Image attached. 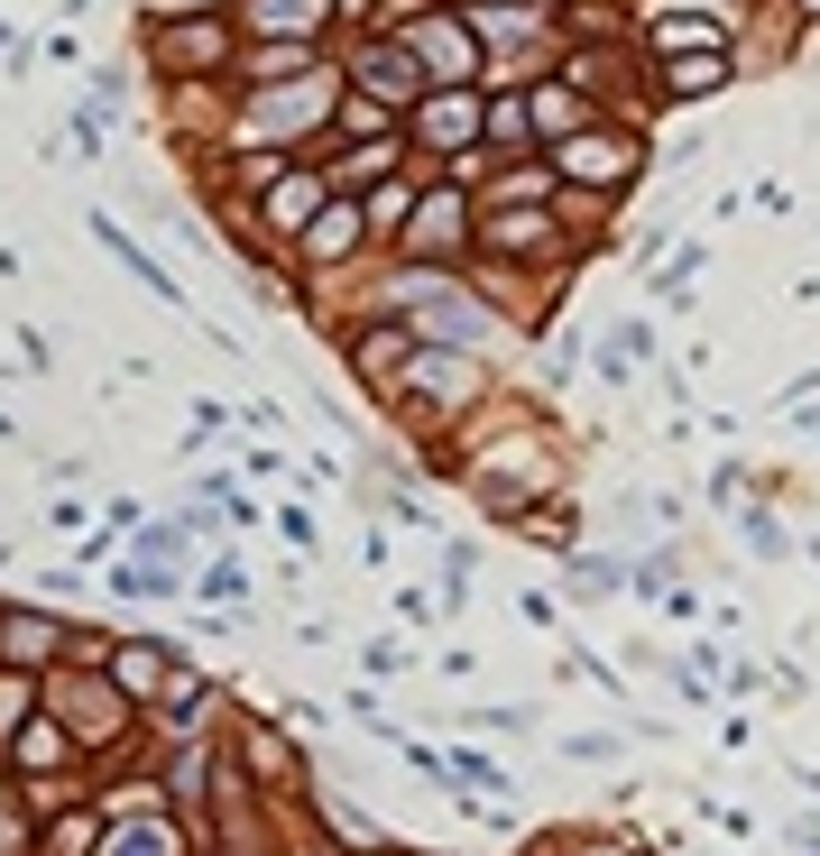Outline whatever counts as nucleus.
Wrapping results in <instances>:
<instances>
[{
  "label": "nucleus",
  "mask_w": 820,
  "mask_h": 856,
  "mask_svg": "<svg viewBox=\"0 0 820 856\" xmlns=\"http://www.w3.org/2000/svg\"><path fill=\"white\" fill-rule=\"evenodd\" d=\"M0 644H19V663H37L46 644H56V627H46V617H10V627H0Z\"/></svg>",
  "instance_id": "nucleus-1"
},
{
  "label": "nucleus",
  "mask_w": 820,
  "mask_h": 856,
  "mask_svg": "<svg viewBox=\"0 0 820 856\" xmlns=\"http://www.w3.org/2000/svg\"><path fill=\"white\" fill-rule=\"evenodd\" d=\"M424 129L452 148V139H471V111H461V101H433V111H424Z\"/></svg>",
  "instance_id": "nucleus-2"
},
{
  "label": "nucleus",
  "mask_w": 820,
  "mask_h": 856,
  "mask_svg": "<svg viewBox=\"0 0 820 856\" xmlns=\"http://www.w3.org/2000/svg\"><path fill=\"white\" fill-rule=\"evenodd\" d=\"M673 84H682V93H710V84H720V56H691V65L673 74Z\"/></svg>",
  "instance_id": "nucleus-3"
},
{
  "label": "nucleus",
  "mask_w": 820,
  "mask_h": 856,
  "mask_svg": "<svg viewBox=\"0 0 820 856\" xmlns=\"http://www.w3.org/2000/svg\"><path fill=\"white\" fill-rule=\"evenodd\" d=\"M120 856H166V838H148V828H130V838H120Z\"/></svg>",
  "instance_id": "nucleus-4"
}]
</instances>
